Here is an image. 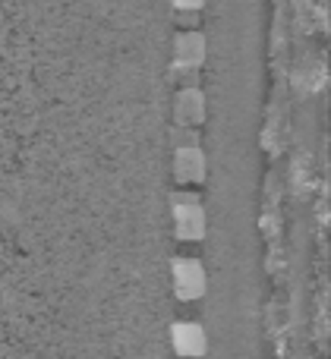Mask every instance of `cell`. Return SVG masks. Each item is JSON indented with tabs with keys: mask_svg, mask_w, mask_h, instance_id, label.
<instances>
[{
	"mask_svg": "<svg viewBox=\"0 0 331 359\" xmlns=\"http://www.w3.org/2000/svg\"><path fill=\"white\" fill-rule=\"evenodd\" d=\"M174 230L180 240L205 236V208L196 196H174Z\"/></svg>",
	"mask_w": 331,
	"mask_h": 359,
	"instance_id": "6da1fadb",
	"label": "cell"
},
{
	"mask_svg": "<svg viewBox=\"0 0 331 359\" xmlns=\"http://www.w3.org/2000/svg\"><path fill=\"white\" fill-rule=\"evenodd\" d=\"M170 278H174V293L187 303H193L205 293V268L196 259H177L170 265Z\"/></svg>",
	"mask_w": 331,
	"mask_h": 359,
	"instance_id": "7a4b0ae2",
	"label": "cell"
},
{
	"mask_svg": "<svg viewBox=\"0 0 331 359\" xmlns=\"http://www.w3.org/2000/svg\"><path fill=\"white\" fill-rule=\"evenodd\" d=\"M205 155H202L199 142H187V145H177L174 151V177L177 183L183 186H196L205 180Z\"/></svg>",
	"mask_w": 331,
	"mask_h": 359,
	"instance_id": "3957f363",
	"label": "cell"
},
{
	"mask_svg": "<svg viewBox=\"0 0 331 359\" xmlns=\"http://www.w3.org/2000/svg\"><path fill=\"white\" fill-rule=\"evenodd\" d=\"M205 60V35L196 29L180 32L174 38V67H187V69H199Z\"/></svg>",
	"mask_w": 331,
	"mask_h": 359,
	"instance_id": "277c9868",
	"label": "cell"
},
{
	"mask_svg": "<svg viewBox=\"0 0 331 359\" xmlns=\"http://www.w3.org/2000/svg\"><path fill=\"white\" fill-rule=\"evenodd\" d=\"M170 344H174V350L183 356H202L208 350L205 331L196 322H177L174 328H170Z\"/></svg>",
	"mask_w": 331,
	"mask_h": 359,
	"instance_id": "5b68a950",
	"label": "cell"
},
{
	"mask_svg": "<svg viewBox=\"0 0 331 359\" xmlns=\"http://www.w3.org/2000/svg\"><path fill=\"white\" fill-rule=\"evenodd\" d=\"M177 123L180 126H196L202 123V117H205V98H202V92L196 86H183L180 92H177Z\"/></svg>",
	"mask_w": 331,
	"mask_h": 359,
	"instance_id": "8992f818",
	"label": "cell"
},
{
	"mask_svg": "<svg viewBox=\"0 0 331 359\" xmlns=\"http://www.w3.org/2000/svg\"><path fill=\"white\" fill-rule=\"evenodd\" d=\"M174 145H187V142H199V133L193 130V126H180V130H174Z\"/></svg>",
	"mask_w": 331,
	"mask_h": 359,
	"instance_id": "52a82bcc",
	"label": "cell"
},
{
	"mask_svg": "<svg viewBox=\"0 0 331 359\" xmlns=\"http://www.w3.org/2000/svg\"><path fill=\"white\" fill-rule=\"evenodd\" d=\"M202 4H205V0H174L177 10H202Z\"/></svg>",
	"mask_w": 331,
	"mask_h": 359,
	"instance_id": "ba28073f",
	"label": "cell"
}]
</instances>
